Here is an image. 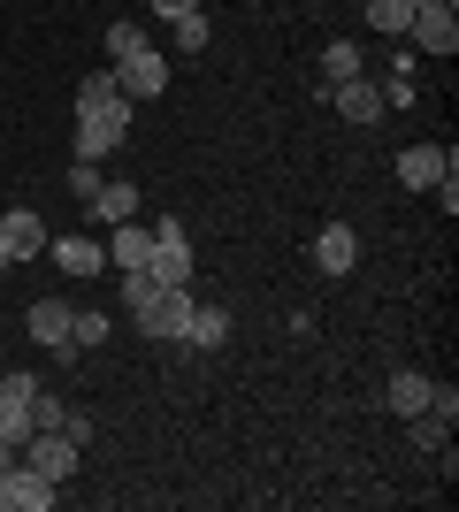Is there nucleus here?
Returning a JSON list of instances; mask_svg holds the SVG:
<instances>
[{
  "instance_id": "8",
  "label": "nucleus",
  "mask_w": 459,
  "mask_h": 512,
  "mask_svg": "<svg viewBox=\"0 0 459 512\" xmlns=\"http://www.w3.org/2000/svg\"><path fill=\"white\" fill-rule=\"evenodd\" d=\"M406 39H414L421 54H444V62H452V54H459V16H452V8H421V0H414Z\"/></svg>"
},
{
  "instance_id": "21",
  "label": "nucleus",
  "mask_w": 459,
  "mask_h": 512,
  "mask_svg": "<svg viewBox=\"0 0 459 512\" xmlns=\"http://www.w3.org/2000/svg\"><path fill=\"white\" fill-rule=\"evenodd\" d=\"M406 428H414V444H421V451H444V436H452V413L421 406V413H414V421H406Z\"/></svg>"
},
{
  "instance_id": "18",
  "label": "nucleus",
  "mask_w": 459,
  "mask_h": 512,
  "mask_svg": "<svg viewBox=\"0 0 459 512\" xmlns=\"http://www.w3.org/2000/svg\"><path fill=\"white\" fill-rule=\"evenodd\" d=\"M352 77H360V46H352V39H329L322 46V92L329 85H352Z\"/></svg>"
},
{
  "instance_id": "22",
  "label": "nucleus",
  "mask_w": 459,
  "mask_h": 512,
  "mask_svg": "<svg viewBox=\"0 0 459 512\" xmlns=\"http://www.w3.org/2000/svg\"><path fill=\"white\" fill-rule=\"evenodd\" d=\"M108 100H123V92H115V69H85V77H77V107H108Z\"/></svg>"
},
{
  "instance_id": "1",
  "label": "nucleus",
  "mask_w": 459,
  "mask_h": 512,
  "mask_svg": "<svg viewBox=\"0 0 459 512\" xmlns=\"http://www.w3.org/2000/svg\"><path fill=\"white\" fill-rule=\"evenodd\" d=\"M131 100H108V107H77V161H108L123 138H131Z\"/></svg>"
},
{
  "instance_id": "31",
  "label": "nucleus",
  "mask_w": 459,
  "mask_h": 512,
  "mask_svg": "<svg viewBox=\"0 0 459 512\" xmlns=\"http://www.w3.org/2000/svg\"><path fill=\"white\" fill-rule=\"evenodd\" d=\"M0 276H8V253H0Z\"/></svg>"
},
{
  "instance_id": "30",
  "label": "nucleus",
  "mask_w": 459,
  "mask_h": 512,
  "mask_svg": "<svg viewBox=\"0 0 459 512\" xmlns=\"http://www.w3.org/2000/svg\"><path fill=\"white\" fill-rule=\"evenodd\" d=\"M421 8H459V0H421Z\"/></svg>"
},
{
  "instance_id": "6",
  "label": "nucleus",
  "mask_w": 459,
  "mask_h": 512,
  "mask_svg": "<svg viewBox=\"0 0 459 512\" xmlns=\"http://www.w3.org/2000/svg\"><path fill=\"white\" fill-rule=\"evenodd\" d=\"M16 459H23V467H39L46 482H69V474H77V444H69L62 428H31Z\"/></svg>"
},
{
  "instance_id": "23",
  "label": "nucleus",
  "mask_w": 459,
  "mask_h": 512,
  "mask_svg": "<svg viewBox=\"0 0 459 512\" xmlns=\"http://www.w3.org/2000/svg\"><path fill=\"white\" fill-rule=\"evenodd\" d=\"M31 398H39V375H31V367L0 375V406H31Z\"/></svg>"
},
{
  "instance_id": "11",
  "label": "nucleus",
  "mask_w": 459,
  "mask_h": 512,
  "mask_svg": "<svg viewBox=\"0 0 459 512\" xmlns=\"http://www.w3.org/2000/svg\"><path fill=\"white\" fill-rule=\"evenodd\" d=\"M345 123H383V85H368V77H352V85H329L322 92Z\"/></svg>"
},
{
  "instance_id": "5",
  "label": "nucleus",
  "mask_w": 459,
  "mask_h": 512,
  "mask_svg": "<svg viewBox=\"0 0 459 512\" xmlns=\"http://www.w3.org/2000/svg\"><path fill=\"white\" fill-rule=\"evenodd\" d=\"M54 490H62V482H46V474L23 467V459L0 467V512H46V505H54Z\"/></svg>"
},
{
  "instance_id": "17",
  "label": "nucleus",
  "mask_w": 459,
  "mask_h": 512,
  "mask_svg": "<svg viewBox=\"0 0 459 512\" xmlns=\"http://www.w3.org/2000/svg\"><path fill=\"white\" fill-rule=\"evenodd\" d=\"M184 344H199V352L230 344V306H192V329H184Z\"/></svg>"
},
{
  "instance_id": "9",
  "label": "nucleus",
  "mask_w": 459,
  "mask_h": 512,
  "mask_svg": "<svg viewBox=\"0 0 459 512\" xmlns=\"http://www.w3.org/2000/svg\"><path fill=\"white\" fill-rule=\"evenodd\" d=\"M0 253H8V260H39L46 253V222L31 207H8V214H0Z\"/></svg>"
},
{
  "instance_id": "2",
  "label": "nucleus",
  "mask_w": 459,
  "mask_h": 512,
  "mask_svg": "<svg viewBox=\"0 0 459 512\" xmlns=\"http://www.w3.org/2000/svg\"><path fill=\"white\" fill-rule=\"evenodd\" d=\"M146 276L161 283V291L192 283V245H184V222H176V214H161V222H153V260H146Z\"/></svg>"
},
{
  "instance_id": "3",
  "label": "nucleus",
  "mask_w": 459,
  "mask_h": 512,
  "mask_svg": "<svg viewBox=\"0 0 459 512\" xmlns=\"http://www.w3.org/2000/svg\"><path fill=\"white\" fill-rule=\"evenodd\" d=\"M192 283H176V291H161V299L146 306V314H131L138 321V337H169V344H184V329H192Z\"/></svg>"
},
{
  "instance_id": "15",
  "label": "nucleus",
  "mask_w": 459,
  "mask_h": 512,
  "mask_svg": "<svg viewBox=\"0 0 459 512\" xmlns=\"http://www.w3.org/2000/svg\"><path fill=\"white\" fill-rule=\"evenodd\" d=\"M131 214H138V184H100V192H92V222H100V230L131 222Z\"/></svg>"
},
{
  "instance_id": "7",
  "label": "nucleus",
  "mask_w": 459,
  "mask_h": 512,
  "mask_svg": "<svg viewBox=\"0 0 459 512\" xmlns=\"http://www.w3.org/2000/svg\"><path fill=\"white\" fill-rule=\"evenodd\" d=\"M46 260H54L62 276L85 283V276H100V268H108V245H100V237H85V230H77V237H46Z\"/></svg>"
},
{
  "instance_id": "14",
  "label": "nucleus",
  "mask_w": 459,
  "mask_h": 512,
  "mask_svg": "<svg viewBox=\"0 0 459 512\" xmlns=\"http://www.w3.org/2000/svg\"><path fill=\"white\" fill-rule=\"evenodd\" d=\"M383 398H391V413H398V421H414V413L429 406V398H437V383H429L421 367H398V375H391V390H383Z\"/></svg>"
},
{
  "instance_id": "27",
  "label": "nucleus",
  "mask_w": 459,
  "mask_h": 512,
  "mask_svg": "<svg viewBox=\"0 0 459 512\" xmlns=\"http://www.w3.org/2000/svg\"><path fill=\"white\" fill-rule=\"evenodd\" d=\"M138 46H146V39H138V23H108V54H115V62H131Z\"/></svg>"
},
{
  "instance_id": "29",
  "label": "nucleus",
  "mask_w": 459,
  "mask_h": 512,
  "mask_svg": "<svg viewBox=\"0 0 459 512\" xmlns=\"http://www.w3.org/2000/svg\"><path fill=\"white\" fill-rule=\"evenodd\" d=\"M153 16H169V23L176 16H199V0H153Z\"/></svg>"
},
{
  "instance_id": "24",
  "label": "nucleus",
  "mask_w": 459,
  "mask_h": 512,
  "mask_svg": "<svg viewBox=\"0 0 459 512\" xmlns=\"http://www.w3.org/2000/svg\"><path fill=\"white\" fill-rule=\"evenodd\" d=\"M207 39H215L207 16H176V54H207Z\"/></svg>"
},
{
  "instance_id": "13",
  "label": "nucleus",
  "mask_w": 459,
  "mask_h": 512,
  "mask_svg": "<svg viewBox=\"0 0 459 512\" xmlns=\"http://www.w3.org/2000/svg\"><path fill=\"white\" fill-rule=\"evenodd\" d=\"M444 169H452V153H444V146H406V153H398V184H414V192L444 184Z\"/></svg>"
},
{
  "instance_id": "28",
  "label": "nucleus",
  "mask_w": 459,
  "mask_h": 512,
  "mask_svg": "<svg viewBox=\"0 0 459 512\" xmlns=\"http://www.w3.org/2000/svg\"><path fill=\"white\" fill-rule=\"evenodd\" d=\"M62 436H69V444H77V451H85V444H92V421H85V413H77V406H69V413H62Z\"/></svg>"
},
{
  "instance_id": "16",
  "label": "nucleus",
  "mask_w": 459,
  "mask_h": 512,
  "mask_svg": "<svg viewBox=\"0 0 459 512\" xmlns=\"http://www.w3.org/2000/svg\"><path fill=\"white\" fill-rule=\"evenodd\" d=\"M69 314L77 306H62V299H31V337L54 352V344H69Z\"/></svg>"
},
{
  "instance_id": "4",
  "label": "nucleus",
  "mask_w": 459,
  "mask_h": 512,
  "mask_svg": "<svg viewBox=\"0 0 459 512\" xmlns=\"http://www.w3.org/2000/svg\"><path fill=\"white\" fill-rule=\"evenodd\" d=\"M115 92H123V100H161V92H169V54H153V46H138L131 62H115Z\"/></svg>"
},
{
  "instance_id": "19",
  "label": "nucleus",
  "mask_w": 459,
  "mask_h": 512,
  "mask_svg": "<svg viewBox=\"0 0 459 512\" xmlns=\"http://www.w3.org/2000/svg\"><path fill=\"white\" fill-rule=\"evenodd\" d=\"M406 23H414V0H368V31H383V39H406Z\"/></svg>"
},
{
  "instance_id": "26",
  "label": "nucleus",
  "mask_w": 459,
  "mask_h": 512,
  "mask_svg": "<svg viewBox=\"0 0 459 512\" xmlns=\"http://www.w3.org/2000/svg\"><path fill=\"white\" fill-rule=\"evenodd\" d=\"M62 413H69V406H62V398H54V390L39 383V398H31V428H62Z\"/></svg>"
},
{
  "instance_id": "25",
  "label": "nucleus",
  "mask_w": 459,
  "mask_h": 512,
  "mask_svg": "<svg viewBox=\"0 0 459 512\" xmlns=\"http://www.w3.org/2000/svg\"><path fill=\"white\" fill-rule=\"evenodd\" d=\"M100 184H108V176H100V161H77V169H69V199H77V207H92V192H100Z\"/></svg>"
},
{
  "instance_id": "20",
  "label": "nucleus",
  "mask_w": 459,
  "mask_h": 512,
  "mask_svg": "<svg viewBox=\"0 0 459 512\" xmlns=\"http://www.w3.org/2000/svg\"><path fill=\"white\" fill-rule=\"evenodd\" d=\"M69 344H77V352L108 344V314H100V306H77V314H69Z\"/></svg>"
},
{
  "instance_id": "12",
  "label": "nucleus",
  "mask_w": 459,
  "mask_h": 512,
  "mask_svg": "<svg viewBox=\"0 0 459 512\" xmlns=\"http://www.w3.org/2000/svg\"><path fill=\"white\" fill-rule=\"evenodd\" d=\"M146 260H153V230H138V214H131V222H115V230H108V268L131 276V268H146Z\"/></svg>"
},
{
  "instance_id": "10",
  "label": "nucleus",
  "mask_w": 459,
  "mask_h": 512,
  "mask_svg": "<svg viewBox=\"0 0 459 512\" xmlns=\"http://www.w3.org/2000/svg\"><path fill=\"white\" fill-rule=\"evenodd\" d=\"M352 260H360V230H352V222H322V237H314V268H322V276H345Z\"/></svg>"
}]
</instances>
